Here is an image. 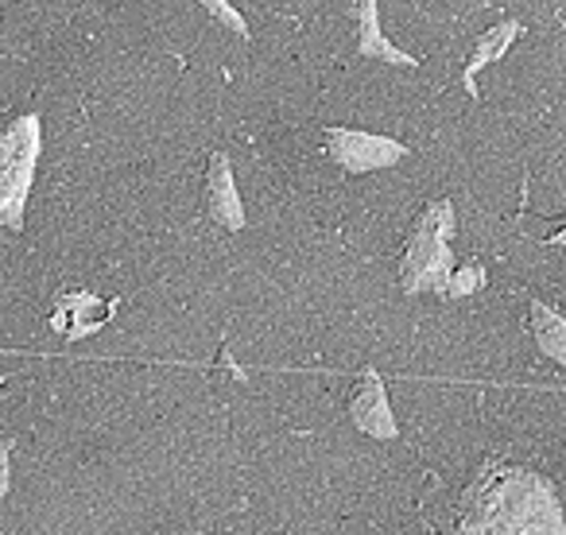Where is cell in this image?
Wrapping results in <instances>:
<instances>
[{
	"instance_id": "obj_2",
	"label": "cell",
	"mask_w": 566,
	"mask_h": 535,
	"mask_svg": "<svg viewBox=\"0 0 566 535\" xmlns=\"http://www.w3.org/2000/svg\"><path fill=\"white\" fill-rule=\"evenodd\" d=\"M450 237H454V206L450 198H434L423 206L403 244L400 256V287L408 295L447 292V280L454 272V252H450Z\"/></svg>"
},
{
	"instance_id": "obj_14",
	"label": "cell",
	"mask_w": 566,
	"mask_h": 535,
	"mask_svg": "<svg viewBox=\"0 0 566 535\" xmlns=\"http://www.w3.org/2000/svg\"><path fill=\"white\" fill-rule=\"evenodd\" d=\"M547 244H566V229H558V233L547 237Z\"/></svg>"
},
{
	"instance_id": "obj_1",
	"label": "cell",
	"mask_w": 566,
	"mask_h": 535,
	"mask_svg": "<svg viewBox=\"0 0 566 535\" xmlns=\"http://www.w3.org/2000/svg\"><path fill=\"white\" fill-rule=\"evenodd\" d=\"M462 535H566L563 504L543 473L489 458L458 504Z\"/></svg>"
},
{
	"instance_id": "obj_5",
	"label": "cell",
	"mask_w": 566,
	"mask_h": 535,
	"mask_svg": "<svg viewBox=\"0 0 566 535\" xmlns=\"http://www.w3.org/2000/svg\"><path fill=\"white\" fill-rule=\"evenodd\" d=\"M349 419H354L357 431H365L369 439H396L400 427H396V416L388 408V392H385V380L380 373L373 369H361L354 385V396H349Z\"/></svg>"
},
{
	"instance_id": "obj_11",
	"label": "cell",
	"mask_w": 566,
	"mask_h": 535,
	"mask_svg": "<svg viewBox=\"0 0 566 535\" xmlns=\"http://www.w3.org/2000/svg\"><path fill=\"white\" fill-rule=\"evenodd\" d=\"M481 284H485V264H478V260H470V264H454L442 300H465V295H473Z\"/></svg>"
},
{
	"instance_id": "obj_4",
	"label": "cell",
	"mask_w": 566,
	"mask_h": 535,
	"mask_svg": "<svg viewBox=\"0 0 566 535\" xmlns=\"http://www.w3.org/2000/svg\"><path fill=\"white\" fill-rule=\"evenodd\" d=\"M323 156L331 159L334 167H342V171L365 175V171H380V167L403 164L411 151H408V144L392 140V136L331 125V128H323Z\"/></svg>"
},
{
	"instance_id": "obj_13",
	"label": "cell",
	"mask_w": 566,
	"mask_h": 535,
	"mask_svg": "<svg viewBox=\"0 0 566 535\" xmlns=\"http://www.w3.org/2000/svg\"><path fill=\"white\" fill-rule=\"evenodd\" d=\"M9 493V439H0V501Z\"/></svg>"
},
{
	"instance_id": "obj_12",
	"label": "cell",
	"mask_w": 566,
	"mask_h": 535,
	"mask_svg": "<svg viewBox=\"0 0 566 535\" xmlns=\"http://www.w3.org/2000/svg\"><path fill=\"white\" fill-rule=\"evenodd\" d=\"M198 4H202V9L210 12L221 28H229L237 40H249V20L241 17V9H237V4H229V0H198Z\"/></svg>"
},
{
	"instance_id": "obj_9",
	"label": "cell",
	"mask_w": 566,
	"mask_h": 535,
	"mask_svg": "<svg viewBox=\"0 0 566 535\" xmlns=\"http://www.w3.org/2000/svg\"><path fill=\"white\" fill-rule=\"evenodd\" d=\"M520 35H524V24H520V20H501V24H493L489 32L478 35L470 59H465V66H462L465 97H478V74L485 71V66L501 63V59L509 55L512 48H516Z\"/></svg>"
},
{
	"instance_id": "obj_6",
	"label": "cell",
	"mask_w": 566,
	"mask_h": 535,
	"mask_svg": "<svg viewBox=\"0 0 566 535\" xmlns=\"http://www.w3.org/2000/svg\"><path fill=\"white\" fill-rule=\"evenodd\" d=\"M206 210L229 233H241L244 229V202L241 190H237V175L229 164L226 151H213L210 164H206Z\"/></svg>"
},
{
	"instance_id": "obj_3",
	"label": "cell",
	"mask_w": 566,
	"mask_h": 535,
	"mask_svg": "<svg viewBox=\"0 0 566 535\" xmlns=\"http://www.w3.org/2000/svg\"><path fill=\"white\" fill-rule=\"evenodd\" d=\"M35 159H40V117H20L0 133V225L12 233L24 225Z\"/></svg>"
},
{
	"instance_id": "obj_8",
	"label": "cell",
	"mask_w": 566,
	"mask_h": 535,
	"mask_svg": "<svg viewBox=\"0 0 566 535\" xmlns=\"http://www.w3.org/2000/svg\"><path fill=\"white\" fill-rule=\"evenodd\" d=\"M113 307L117 303L97 300L94 292H66L63 300L55 303V315H51V331L66 342H82L90 334H97L105 323H109Z\"/></svg>"
},
{
	"instance_id": "obj_7",
	"label": "cell",
	"mask_w": 566,
	"mask_h": 535,
	"mask_svg": "<svg viewBox=\"0 0 566 535\" xmlns=\"http://www.w3.org/2000/svg\"><path fill=\"white\" fill-rule=\"evenodd\" d=\"M349 17H354V32H357V55L361 59H377L385 66H419L416 55L400 51L380 28V0H349Z\"/></svg>"
},
{
	"instance_id": "obj_10",
	"label": "cell",
	"mask_w": 566,
	"mask_h": 535,
	"mask_svg": "<svg viewBox=\"0 0 566 535\" xmlns=\"http://www.w3.org/2000/svg\"><path fill=\"white\" fill-rule=\"evenodd\" d=\"M527 323H532L535 346H539L551 361H558L566 369V318L558 315L555 307H547V303L532 300V307H527Z\"/></svg>"
}]
</instances>
